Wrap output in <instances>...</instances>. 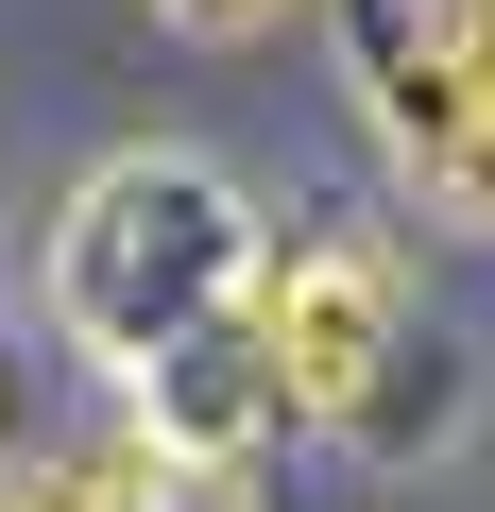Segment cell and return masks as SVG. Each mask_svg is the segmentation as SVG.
<instances>
[{
	"label": "cell",
	"mask_w": 495,
	"mask_h": 512,
	"mask_svg": "<svg viewBox=\"0 0 495 512\" xmlns=\"http://www.w3.org/2000/svg\"><path fill=\"white\" fill-rule=\"evenodd\" d=\"M171 444L205 461H257V444H359V461H410L461 427V342L427 325L410 256L376 222H291L239 291V342L188 359L154 393Z\"/></svg>",
	"instance_id": "obj_1"
},
{
	"label": "cell",
	"mask_w": 495,
	"mask_h": 512,
	"mask_svg": "<svg viewBox=\"0 0 495 512\" xmlns=\"http://www.w3.org/2000/svg\"><path fill=\"white\" fill-rule=\"evenodd\" d=\"M257 256H274V222L239 205V171H222V154L137 137V154H103V171L52 205V325H69V342L154 410L188 359H222V342H239Z\"/></svg>",
	"instance_id": "obj_2"
},
{
	"label": "cell",
	"mask_w": 495,
	"mask_h": 512,
	"mask_svg": "<svg viewBox=\"0 0 495 512\" xmlns=\"http://www.w3.org/2000/svg\"><path fill=\"white\" fill-rule=\"evenodd\" d=\"M342 103L410 222L495 239V0H325Z\"/></svg>",
	"instance_id": "obj_3"
},
{
	"label": "cell",
	"mask_w": 495,
	"mask_h": 512,
	"mask_svg": "<svg viewBox=\"0 0 495 512\" xmlns=\"http://www.w3.org/2000/svg\"><path fill=\"white\" fill-rule=\"evenodd\" d=\"M0 512H154V410H103L86 444H35Z\"/></svg>",
	"instance_id": "obj_4"
},
{
	"label": "cell",
	"mask_w": 495,
	"mask_h": 512,
	"mask_svg": "<svg viewBox=\"0 0 495 512\" xmlns=\"http://www.w3.org/2000/svg\"><path fill=\"white\" fill-rule=\"evenodd\" d=\"M154 18H171V35H205V52H239V35H274L291 0H154Z\"/></svg>",
	"instance_id": "obj_5"
},
{
	"label": "cell",
	"mask_w": 495,
	"mask_h": 512,
	"mask_svg": "<svg viewBox=\"0 0 495 512\" xmlns=\"http://www.w3.org/2000/svg\"><path fill=\"white\" fill-rule=\"evenodd\" d=\"M35 461V393H18V342H0V478Z\"/></svg>",
	"instance_id": "obj_6"
}]
</instances>
